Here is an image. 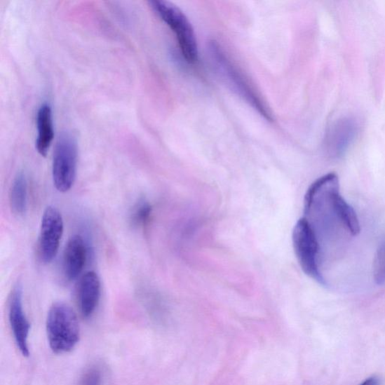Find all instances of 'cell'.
Here are the masks:
<instances>
[{
  "mask_svg": "<svg viewBox=\"0 0 385 385\" xmlns=\"http://www.w3.org/2000/svg\"><path fill=\"white\" fill-rule=\"evenodd\" d=\"M8 320L18 348L24 356L28 357L30 324L24 311L23 287L20 283L14 287L10 298Z\"/></svg>",
  "mask_w": 385,
  "mask_h": 385,
  "instance_id": "cell-6",
  "label": "cell"
},
{
  "mask_svg": "<svg viewBox=\"0 0 385 385\" xmlns=\"http://www.w3.org/2000/svg\"><path fill=\"white\" fill-rule=\"evenodd\" d=\"M103 372L98 366H92L88 368L79 381V385H102Z\"/></svg>",
  "mask_w": 385,
  "mask_h": 385,
  "instance_id": "cell-16",
  "label": "cell"
},
{
  "mask_svg": "<svg viewBox=\"0 0 385 385\" xmlns=\"http://www.w3.org/2000/svg\"><path fill=\"white\" fill-rule=\"evenodd\" d=\"M87 248L84 239L79 235L70 237L65 247L62 270L65 278L72 282L76 280L84 269Z\"/></svg>",
  "mask_w": 385,
  "mask_h": 385,
  "instance_id": "cell-9",
  "label": "cell"
},
{
  "mask_svg": "<svg viewBox=\"0 0 385 385\" xmlns=\"http://www.w3.org/2000/svg\"><path fill=\"white\" fill-rule=\"evenodd\" d=\"M78 142L74 134L62 133L54 153L52 176L57 190L69 191L74 186L77 173Z\"/></svg>",
  "mask_w": 385,
  "mask_h": 385,
  "instance_id": "cell-3",
  "label": "cell"
},
{
  "mask_svg": "<svg viewBox=\"0 0 385 385\" xmlns=\"http://www.w3.org/2000/svg\"><path fill=\"white\" fill-rule=\"evenodd\" d=\"M28 184L27 177L24 173H19L10 190V205L13 212L18 215L26 212L27 207Z\"/></svg>",
  "mask_w": 385,
  "mask_h": 385,
  "instance_id": "cell-13",
  "label": "cell"
},
{
  "mask_svg": "<svg viewBox=\"0 0 385 385\" xmlns=\"http://www.w3.org/2000/svg\"><path fill=\"white\" fill-rule=\"evenodd\" d=\"M293 243L298 262L304 272L320 284H324V278L320 271L319 238L305 217L298 221L294 229Z\"/></svg>",
  "mask_w": 385,
  "mask_h": 385,
  "instance_id": "cell-4",
  "label": "cell"
},
{
  "mask_svg": "<svg viewBox=\"0 0 385 385\" xmlns=\"http://www.w3.org/2000/svg\"><path fill=\"white\" fill-rule=\"evenodd\" d=\"M154 11L175 34L184 59L194 64L198 60V46L194 28L189 18L175 4L164 0L149 2Z\"/></svg>",
  "mask_w": 385,
  "mask_h": 385,
  "instance_id": "cell-2",
  "label": "cell"
},
{
  "mask_svg": "<svg viewBox=\"0 0 385 385\" xmlns=\"http://www.w3.org/2000/svg\"><path fill=\"white\" fill-rule=\"evenodd\" d=\"M38 135L36 149L38 153L46 157L55 137L53 114L49 104L44 103L37 113Z\"/></svg>",
  "mask_w": 385,
  "mask_h": 385,
  "instance_id": "cell-12",
  "label": "cell"
},
{
  "mask_svg": "<svg viewBox=\"0 0 385 385\" xmlns=\"http://www.w3.org/2000/svg\"><path fill=\"white\" fill-rule=\"evenodd\" d=\"M101 294L100 279L95 272L82 276L78 291V302L83 318H90L99 304Z\"/></svg>",
  "mask_w": 385,
  "mask_h": 385,
  "instance_id": "cell-10",
  "label": "cell"
},
{
  "mask_svg": "<svg viewBox=\"0 0 385 385\" xmlns=\"http://www.w3.org/2000/svg\"><path fill=\"white\" fill-rule=\"evenodd\" d=\"M46 328L50 348L56 353L74 350L79 342L78 317L75 311L62 302H57L50 306Z\"/></svg>",
  "mask_w": 385,
  "mask_h": 385,
  "instance_id": "cell-1",
  "label": "cell"
},
{
  "mask_svg": "<svg viewBox=\"0 0 385 385\" xmlns=\"http://www.w3.org/2000/svg\"><path fill=\"white\" fill-rule=\"evenodd\" d=\"M151 212L152 208L149 202L140 201L133 209L130 215L132 224L136 227H144L149 223Z\"/></svg>",
  "mask_w": 385,
  "mask_h": 385,
  "instance_id": "cell-14",
  "label": "cell"
},
{
  "mask_svg": "<svg viewBox=\"0 0 385 385\" xmlns=\"http://www.w3.org/2000/svg\"><path fill=\"white\" fill-rule=\"evenodd\" d=\"M358 132L355 120L344 119L337 122L327 133L326 148L330 155L337 158L344 153Z\"/></svg>",
  "mask_w": 385,
  "mask_h": 385,
  "instance_id": "cell-8",
  "label": "cell"
},
{
  "mask_svg": "<svg viewBox=\"0 0 385 385\" xmlns=\"http://www.w3.org/2000/svg\"><path fill=\"white\" fill-rule=\"evenodd\" d=\"M212 49L215 50V57L218 59L217 60V64L220 65V67H221V70L223 72L222 74L230 78L228 79L232 82L233 86L238 90L239 93H241L249 102H251L259 112L263 114V116L269 119L270 114L269 112H267L262 101L255 95V92L251 88L248 87L243 79L232 67L233 66L231 65L230 62H228L225 58L222 55L219 49H216L215 46H213Z\"/></svg>",
  "mask_w": 385,
  "mask_h": 385,
  "instance_id": "cell-11",
  "label": "cell"
},
{
  "mask_svg": "<svg viewBox=\"0 0 385 385\" xmlns=\"http://www.w3.org/2000/svg\"><path fill=\"white\" fill-rule=\"evenodd\" d=\"M328 199L336 221L351 236H357L360 231L359 219L356 211L342 196L339 181L330 187Z\"/></svg>",
  "mask_w": 385,
  "mask_h": 385,
  "instance_id": "cell-7",
  "label": "cell"
},
{
  "mask_svg": "<svg viewBox=\"0 0 385 385\" xmlns=\"http://www.w3.org/2000/svg\"><path fill=\"white\" fill-rule=\"evenodd\" d=\"M360 385H380V380L378 377H372L366 379Z\"/></svg>",
  "mask_w": 385,
  "mask_h": 385,
  "instance_id": "cell-17",
  "label": "cell"
},
{
  "mask_svg": "<svg viewBox=\"0 0 385 385\" xmlns=\"http://www.w3.org/2000/svg\"><path fill=\"white\" fill-rule=\"evenodd\" d=\"M64 234V221L61 213L54 206L45 210L39 237V256L45 264H49L58 255L61 238Z\"/></svg>",
  "mask_w": 385,
  "mask_h": 385,
  "instance_id": "cell-5",
  "label": "cell"
},
{
  "mask_svg": "<svg viewBox=\"0 0 385 385\" xmlns=\"http://www.w3.org/2000/svg\"><path fill=\"white\" fill-rule=\"evenodd\" d=\"M373 278L379 285L385 284V241L378 247L373 261Z\"/></svg>",
  "mask_w": 385,
  "mask_h": 385,
  "instance_id": "cell-15",
  "label": "cell"
}]
</instances>
